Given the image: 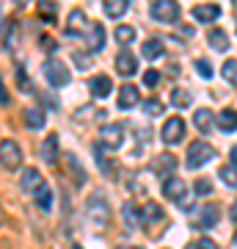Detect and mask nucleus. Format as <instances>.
Wrapping results in <instances>:
<instances>
[{
	"instance_id": "f257e3e1",
	"label": "nucleus",
	"mask_w": 237,
	"mask_h": 249,
	"mask_svg": "<svg viewBox=\"0 0 237 249\" xmlns=\"http://www.w3.org/2000/svg\"><path fill=\"white\" fill-rule=\"evenodd\" d=\"M86 216H88V222H91L94 230H102L111 222V208H108V202L102 196H91L86 205Z\"/></svg>"
},
{
	"instance_id": "f03ea898",
	"label": "nucleus",
	"mask_w": 237,
	"mask_h": 249,
	"mask_svg": "<svg viewBox=\"0 0 237 249\" xmlns=\"http://www.w3.org/2000/svg\"><path fill=\"white\" fill-rule=\"evenodd\" d=\"M44 78H47V83L50 86H66L69 83V70H66V64L61 61V58H47L44 61Z\"/></svg>"
},
{
	"instance_id": "7ed1b4c3",
	"label": "nucleus",
	"mask_w": 237,
	"mask_h": 249,
	"mask_svg": "<svg viewBox=\"0 0 237 249\" xmlns=\"http://www.w3.org/2000/svg\"><path fill=\"white\" fill-rule=\"evenodd\" d=\"M215 158V150H212L207 142H193L190 147H188V166L190 169H199V166H204L207 160Z\"/></svg>"
},
{
	"instance_id": "20e7f679",
	"label": "nucleus",
	"mask_w": 237,
	"mask_h": 249,
	"mask_svg": "<svg viewBox=\"0 0 237 249\" xmlns=\"http://www.w3.org/2000/svg\"><path fill=\"white\" fill-rule=\"evenodd\" d=\"M0 163H3L6 169H11V172L22 166V150H19L17 142H11V139L0 142Z\"/></svg>"
},
{
	"instance_id": "39448f33",
	"label": "nucleus",
	"mask_w": 237,
	"mask_h": 249,
	"mask_svg": "<svg viewBox=\"0 0 237 249\" xmlns=\"http://www.w3.org/2000/svg\"><path fill=\"white\" fill-rule=\"evenodd\" d=\"M152 17L158 22H176L179 19V3L176 0H155L152 3Z\"/></svg>"
},
{
	"instance_id": "423d86ee",
	"label": "nucleus",
	"mask_w": 237,
	"mask_h": 249,
	"mask_svg": "<svg viewBox=\"0 0 237 249\" xmlns=\"http://www.w3.org/2000/svg\"><path fill=\"white\" fill-rule=\"evenodd\" d=\"M99 139L105 144L108 150H119L124 144V124H102V130H99Z\"/></svg>"
},
{
	"instance_id": "0eeeda50",
	"label": "nucleus",
	"mask_w": 237,
	"mask_h": 249,
	"mask_svg": "<svg viewBox=\"0 0 237 249\" xmlns=\"http://www.w3.org/2000/svg\"><path fill=\"white\" fill-rule=\"evenodd\" d=\"M160 136H163V142H166L168 147H171V144H179L185 139V122L179 116H171V119L163 124V133Z\"/></svg>"
},
{
	"instance_id": "6e6552de",
	"label": "nucleus",
	"mask_w": 237,
	"mask_h": 249,
	"mask_svg": "<svg viewBox=\"0 0 237 249\" xmlns=\"http://www.w3.org/2000/svg\"><path fill=\"white\" fill-rule=\"evenodd\" d=\"M185 194H188V186H185L182 178H166V183H163V196H166V199L179 202Z\"/></svg>"
},
{
	"instance_id": "1a4fd4ad",
	"label": "nucleus",
	"mask_w": 237,
	"mask_h": 249,
	"mask_svg": "<svg viewBox=\"0 0 237 249\" xmlns=\"http://www.w3.org/2000/svg\"><path fill=\"white\" fill-rule=\"evenodd\" d=\"M86 47L91 50V53H97V50L105 47V28H102V22H91V25H88Z\"/></svg>"
},
{
	"instance_id": "9d476101",
	"label": "nucleus",
	"mask_w": 237,
	"mask_h": 249,
	"mask_svg": "<svg viewBox=\"0 0 237 249\" xmlns=\"http://www.w3.org/2000/svg\"><path fill=\"white\" fill-rule=\"evenodd\" d=\"M215 224H218V208L215 205H207L193 216V227H199V230H210Z\"/></svg>"
},
{
	"instance_id": "9b49d317",
	"label": "nucleus",
	"mask_w": 237,
	"mask_h": 249,
	"mask_svg": "<svg viewBox=\"0 0 237 249\" xmlns=\"http://www.w3.org/2000/svg\"><path fill=\"white\" fill-rule=\"evenodd\" d=\"M138 222L143 224V227H149V224H160V222H163V208H160L158 202H146L138 211Z\"/></svg>"
},
{
	"instance_id": "f8f14e48",
	"label": "nucleus",
	"mask_w": 237,
	"mask_h": 249,
	"mask_svg": "<svg viewBox=\"0 0 237 249\" xmlns=\"http://www.w3.org/2000/svg\"><path fill=\"white\" fill-rule=\"evenodd\" d=\"M88 89H91V94L97 100H105L111 91H113V80L108 78V75H97V78L88 80Z\"/></svg>"
},
{
	"instance_id": "ddd939ff",
	"label": "nucleus",
	"mask_w": 237,
	"mask_h": 249,
	"mask_svg": "<svg viewBox=\"0 0 237 249\" xmlns=\"http://www.w3.org/2000/svg\"><path fill=\"white\" fill-rule=\"evenodd\" d=\"M138 103H141L138 89H135L132 83H124L122 91H119V108H122V111H130V108H135Z\"/></svg>"
},
{
	"instance_id": "4468645a",
	"label": "nucleus",
	"mask_w": 237,
	"mask_h": 249,
	"mask_svg": "<svg viewBox=\"0 0 237 249\" xmlns=\"http://www.w3.org/2000/svg\"><path fill=\"white\" fill-rule=\"evenodd\" d=\"M135 70H138V61H135V55L132 53L122 50V53L116 55V72H119V75L130 78V75H135Z\"/></svg>"
},
{
	"instance_id": "2eb2a0df",
	"label": "nucleus",
	"mask_w": 237,
	"mask_h": 249,
	"mask_svg": "<svg viewBox=\"0 0 237 249\" xmlns=\"http://www.w3.org/2000/svg\"><path fill=\"white\" fill-rule=\"evenodd\" d=\"M58 152H61V142H58V133H50L42 144V158L47 163H58Z\"/></svg>"
},
{
	"instance_id": "dca6fc26",
	"label": "nucleus",
	"mask_w": 237,
	"mask_h": 249,
	"mask_svg": "<svg viewBox=\"0 0 237 249\" xmlns=\"http://www.w3.org/2000/svg\"><path fill=\"white\" fill-rule=\"evenodd\" d=\"M63 163H66V175L72 178V183H75V186H83V183H86V172H83V166L78 163V158H75L72 152H66V155H63Z\"/></svg>"
},
{
	"instance_id": "f3484780",
	"label": "nucleus",
	"mask_w": 237,
	"mask_h": 249,
	"mask_svg": "<svg viewBox=\"0 0 237 249\" xmlns=\"http://www.w3.org/2000/svg\"><path fill=\"white\" fill-rule=\"evenodd\" d=\"M218 17H221V6H215V3H202V6L193 9L196 22H215Z\"/></svg>"
},
{
	"instance_id": "a211bd4d",
	"label": "nucleus",
	"mask_w": 237,
	"mask_h": 249,
	"mask_svg": "<svg viewBox=\"0 0 237 249\" xmlns=\"http://www.w3.org/2000/svg\"><path fill=\"white\" fill-rule=\"evenodd\" d=\"M88 28V17H86V11H80V9H75L69 14V22H66V36H78V34H83Z\"/></svg>"
},
{
	"instance_id": "6ab92c4d",
	"label": "nucleus",
	"mask_w": 237,
	"mask_h": 249,
	"mask_svg": "<svg viewBox=\"0 0 237 249\" xmlns=\"http://www.w3.org/2000/svg\"><path fill=\"white\" fill-rule=\"evenodd\" d=\"M42 172L39 169H22V178H19V186H22V191H28V194H33L36 188L42 186Z\"/></svg>"
},
{
	"instance_id": "aec40b11",
	"label": "nucleus",
	"mask_w": 237,
	"mask_h": 249,
	"mask_svg": "<svg viewBox=\"0 0 237 249\" xmlns=\"http://www.w3.org/2000/svg\"><path fill=\"white\" fill-rule=\"evenodd\" d=\"M174 169H176V158L171 155V152L158 155V158H155V163H152V172H155V175H171Z\"/></svg>"
},
{
	"instance_id": "412c9836",
	"label": "nucleus",
	"mask_w": 237,
	"mask_h": 249,
	"mask_svg": "<svg viewBox=\"0 0 237 249\" xmlns=\"http://www.w3.org/2000/svg\"><path fill=\"white\" fill-rule=\"evenodd\" d=\"M33 199H36V205H39V211H44V213H47V211L53 208V188L42 183V186L33 191Z\"/></svg>"
},
{
	"instance_id": "4be33fe9",
	"label": "nucleus",
	"mask_w": 237,
	"mask_h": 249,
	"mask_svg": "<svg viewBox=\"0 0 237 249\" xmlns=\"http://www.w3.org/2000/svg\"><path fill=\"white\" fill-rule=\"evenodd\" d=\"M218 127L223 130V133H235V130H237V111H235V108H223V111H221Z\"/></svg>"
},
{
	"instance_id": "5701e85b",
	"label": "nucleus",
	"mask_w": 237,
	"mask_h": 249,
	"mask_svg": "<svg viewBox=\"0 0 237 249\" xmlns=\"http://www.w3.org/2000/svg\"><path fill=\"white\" fill-rule=\"evenodd\" d=\"M207 42H210V47L212 50H218V53L229 50V36H226V31H221V28H215V31L207 34Z\"/></svg>"
},
{
	"instance_id": "b1692460",
	"label": "nucleus",
	"mask_w": 237,
	"mask_h": 249,
	"mask_svg": "<svg viewBox=\"0 0 237 249\" xmlns=\"http://www.w3.org/2000/svg\"><path fill=\"white\" fill-rule=\"evenodd\" d=\"M102 6H105V14L111 19H119L124 11L130 9V0H102Z\"/></svg>"
},
{
	"instance_id": "393cba45",
	"label": "nucleus",
	"mask_w": 237,
	"mask_h": 249,
	"mask_svg": "<svg viewBox=\"0 0 237 249\" xmlns=\"http://www.w3.org/2000/svg\"><path fill=\"white\" fill-rule=\"evenodd\" d=\"M212 122H215V119H212V111H207V108H199V111L193 114V124L202 130V133H210Z\"/></svg>"
},
{
	"instance_id": "a878e982",
	"label": "nucleus",
	"mask_w": 237,
	"mask_h": 249,
	"mask_svg": "<svg viewBox=\"0 0 237 249\" xmlns=\"http://www.w3.org/2000/svg\"><path fill=\"white\" fill-rule=\"evenodd\" d=\"M163 42L160 39H146L143 42V58H149V61H158V58H163Z\"/></svg>"
},
{
	"instance_id": "bb28decb",
	"label": "nucleus",
	"mask_w": 237,
	"mask_h": 249,
	"mask_svg": "<svg viewBox=\"0 0 237 249\" xmlns=\"http://www.w3.org/2000/svg\"><path fill=\"white\" fill-rule=\"evenodd\" d=\"M25 124L31 130H42L44 127V111L42 108H28L25 111Z\"/></svg>"
},
{
	"instance_id": "cd10ccee",
	"label": "nucleus",
	"mask_w": 237,
	"mask_h": 249,
	"mask_svg": "<svg viewBox=\"0 0 237 249\" xmlns=\"http://www.w3.org/2000/svg\"><path fill=\"white\" fill-rule=\"evenodd\" d=\"M39 14H42L44 22H55V14H58V3H55V0H39Z\"/></svg>"
},
{
	"instance_id": "c85d7f7f",
	"label": "nucleus",
	"mask_w": 237,
	"mask_h": 249,
	"mask_svg": "<svg viewBox=\"0 0 237 249\" xmlns=\"http://www.w3.org/2000/svg\"><path fill=\"white\" fill-rule=\"evenodd\" d=\"M171 103H174L176 108H188L190 103H193V94L188 89H174V94H171Z\"/></svg>"
},
{
	"instance_id": "c756f323",
	"label": "nucleus",
	"mask_w": 237,
	"mask_h": 249,
	"mask_svg": "<svg viewBox=\"0 0 237 249\" xmlns=\"http://www.w3.org/2000/svg\"><path fill=\"white\" fill-rule=\"evenodd\" d=\"M132 39H135V28L132 25H119L116 28V42H119V45H130Z\"/></svg>"
},
{
	"instance_id": "7c9ffc66",
	"label": "nucleus",
	"mask_w": 237,
	"mask_h": 249,
	"mask_svg": "<svg viewBox=\"0 0 237 249\" xmlns=\"http://www.w3.org/2000/svg\"><path fill=\"white\" fill-rule=\"evenodd\" d=\"M17 89L25 91V94H33V86H31V80H28L25 67H17Z\"/></svg>"
},
{
	"instance_id": "2f4dec72",
	"label": "nucleus",
	"mask_w": 237,
	"mask_h": 249,
	"mask_svg": "<svg viewBox=\"0 0 237 249\" xmlns=\"http://www.w3.org/2000/svg\"><path fill=\"white\" fill-rule=\"evenodd\" d=\"M122 213H124V222H127V224H130V227H138V211H135V205H132V202H124V211H122Z\"/></svg>"
},
{
	"instance_id": "473e14b6",
	"label": "nucleus",
	"mask_w": 237,
	"mask_h": 249,
	"mask_svg": "<svg viewBox=\"0 0 237 249\" xmlns=\"http://www.w3.org/2000/svg\"><path fill=\"white\" fill-rule=\"evenodd\" d=\"M163 111H166V106H163L160 100H146V103H143V114L146 116H160Z\"/></svg>"
},
{
	"instance_id": "72a5a7b5",
	"label": "nucleus",
	"mask_w": 237,
	"mask_h": 249,
	"mask_svg": "<svg viewBox=\"0 0 237 249\" xmlns=\"http://www.w3.org/2000/svg\"><path fill=\"white\" fill-rule=\"evenodd\" d=\"M221 180H223L226 186L237 188V169L235 166H221Z\"/></svg>"
},
{
	"instance_id": "f704fd0d",
	"label": "nucleus",
	"mask_w": 237,
	"mask_h": 249,
	"mask_svg": "<svg viewBox=\"0 0 237 249\" xmlns=\"http://www.w3.org/2000/svg\"><path fill=\"white\" fill-rule=\"evenodd\" d=\"M223 80H229L232 86H237V61H226V64H223Z\"/></svg>"
},
{
	"instance_id": "c9c22d12",
	"label": "nucleus",
	"mask_w": 237,
	"mask_h": 249,
	"mask_svg": "<svg viewBox=\"0 0 237 249\" xmlns=\"http://www.w3.org/2000/svg\"><path fill=\"white\" fill-rule=\"evenodd\" d=\"M94 158H97L99 166H105V175H113V163H111L105 155H102V150H99V147H94Z\"/></svg>"
},
{
	"instance_id": "e433bc0d",
	"label": "nucleus",
	"mask_w": 237,
	"mask_h": 249,
	"mask_svg": "<svg viewBox=\"0 0 237 249\" xmlns=\"http://www.w3.org/2000/svg\"><path fill=\"white\" fill-rule=\"evenodd\" d=\"M188 249H218V244L212 238H199L196 244H188Z\"/></svg>"
},
{
	"instance_id": "4c0bfd02",
	"label": "nucleus",
	"mask_w": 237,
	"mask_h": 249,
	"mask_svg": "<svg viewBox=\"0 0 237 249\" xmlns=\"http://www.w3.org/2000/svg\"><path fill=\"white\" fill-rule=\"evenodd\" d=\"M143 83H146L149 89H155V86L160 83V72H158V70H146V75H143Z\"/></svg>"
},
{
	"instance_id": "58836bf2",
	"label": "nucleus",
	"mask_w": 237,
	"mask_h": 249,
	"mask_svg": "<svg viewBox=\"0 0 237 249\" xmlns=\"http://www.w3.org/2000/svg\"><path fill=\"white\" fill-rule=\"evenodd\" d=\"M196 194H199V196H207V194H212V183H210V180H199V183H196Z\"/></svg>"
},
{
	"instance_id": "ea45409f",
	"label": "nucleus",
	"mask_w": 237,
	"mask_h": 249,
	"mask_svg": "<svg viewBox=\"0 0 237 249\" xmlns=\"http://www.w3.org/2000/svg\"><path fill=\"white\" fill-rule=\"evenodd\" d=\"M196 70L202 72L204 78H212V67H210V64H207V61H202V58L196 61Z\"/></svg>"
},
{
	"instance_id": "a19ab883",
	"label": "nucleus",
	"mask_w": 237,
	"mask_h": 249,
	"mask_svg": "<svg viewBox=\"0 0 237 249\" xmlns=\"http://www.w3.org/2000/svg\"><path fill=\"white\" fill-rule=\"evenodd\" d=\"M75 64H78L80 70H86V67H91V58H88V55H80V53H75Z\"/></svg>"
},
{
	"instance_id": "79ce46f5",
	"label": "nucleus",
	"mask_w": 237,
	"mask_h": 249,
	"mask_svg": "<svg viewBox=\"0 0 237 249\" xmlns=\"http://www.w3.org/2000/svg\"><path fill=\"white\" fill-rule=\"evenodd\" d=\"M0 106H9V91L3 86V78H0Z\"/></svg>"
},
{
	"instance_id": "37998d69",
	"label": "nucleus",
	"mask_w": 237,
	"mask_h": 249,
	"mask_svg": "<svg viewBox=\"0 0 237 249\" xmlns=\"http://www.w3.org/2000/svg\"><path fill=\"white\" fill-rule=\"evenodd\" d=\"M179 34H182V36H185V39H188V36H193V28H190V25H185V28H182V31H179Z\"/></svg>"
},
{
	"instance_id": "c03bdc74",
	"label": "nucleus",
	"mask_w": 237,
	"mask_h": 249,
	"mask_svg": "<svg viewBox=\"0 0 237 249\" xmlns=\"http://www.w3.org/2000/svg\"><path fill=\"white\" fill-rule=\"evenodd\" d=\"M229 155H232V163H235V169H237V147H232V152H229Z\"/></svg>"
},
{
	"instance_id": "a18cd8bd",
	"label": "nucleus",
	"mask_w": 237,
	"mask_h": 249,
	"mask_svg": "<svg viewBox=\"0 0 237 249\" xmlns=\"http://www.w3.org/2000/svg\"><path fill=\"white\" fill-rule=\"evenodd\" d=\"M229 216H232V222H237V202L232 205V213H229Z\"/></svg>"
},
{
	"instance_id": "49530a36",
	"label": "nucleus",
	"mask_w": 237,
	"mask_h": 249,
	"mask_svg": "<svg viewBox=\"0 0 237 249\" xmlns=\"http://www.w3.org/2000/svg\"><path fill=\"white\" fill-rule=\"evenodd\" d=\"M14 6H19V9H22V6H28V0H14Z\"/></svg>"
},
{
	"instance_id": "de8ad7c7",
	"label": "nucleus",
	"mask_w": 237,
	"mask_h": 249,
	"mask_svg": "<svg viewBox=\"0 0 237 249\" xmlns=\"http://www.w3.org/2000/svg\"><path fill=\"white\" fill-rule=\"evenodd\" d=\"M119 249H141V247H119Z\"/></svg>"
},
{
	"instance_id": "09e8293b",
	"label": "nucleus",
	"mask_w": 237,
	"mask_h": 249,
	"mask_svg": "<svg viewBox=\"0 0 237 249\" xmlns=\"http://www.w3.org/2000/svg\"><path fill=\"white\" fill-rule=\"evenodd\" d=\"M235 247H237V232H235Z\"/></svg>"
},
{
	"instance_id": "8fccbe9b",
	"label": "nucleus",
	"mask_w": 237,
	"mask_h": 249,
	"mask_svg": "<svg viewBox=\"0 0 237 249\" xmlns=\"http://www.w3.org/2000/svg\"><path fill=\"white\" fill-rule=\"evenodd\" d=\"M232 3H235V6H237V0H232Z\"/></svg>"
}]
</instances>
